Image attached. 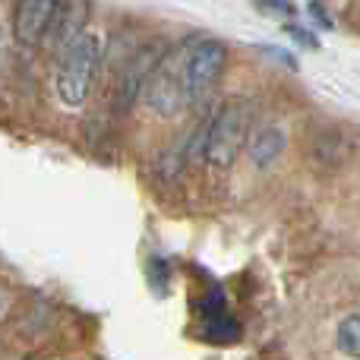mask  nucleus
Instances as JSON below:
<instances>
[{
    "instance_id": "nucleus-1",
    "label": "nucleus",
    "mask_w": 360,
    "mask_h": 360,
    "mask_svg": "<svg viewBox=\"0 0 360 360\" xmlns=\"http://www.w3.org/2000/svg\"><path fill=\"white\" fill-rule=\"evenodd\" d=\"M105 44L95 32H86L70 51L60 54L57 63V98L63 108H82L92 95L95 76H98Z\"/></svg>"
},
{
    "instance_id": "nucleus-2",
    "label": "nucleus",
    "mask_w": 360,
    "mask_h": 360,
    "mask_svg": "<svg viewBox=\"0 0 360 360\" xmlns=\"http://www.w3.org/2000/svg\"><path fill=\"white\" fill-rule=\"evenodd\" d=\"M247 127H250V105L243 98H224L218 111L212 114L209 127H205V165L212 168H231L240 155L243 143H247Z\"/></svg>"
},
{
    "instance_id": "nucleus-3",
    "label": "nucleus",
    "mask_w": 360,
    "mask_h": 360,
    "mask_svg": "<svg viewBox=\"0 0 360 360\" xmlns=\"http://www.w3.org/2000/svg\"><path fill=\"white\" fill-rule=\"evenodd\" d=\"M184 60H186V41L174 44L168 54L162 57L152 76L143 86V98L149 105V111H155L158 117H177L190 98H186V79H184Z\"/></svg>"
},
{
    "instance_id": "nucleus-4",
    "label": "nucleus",
    "mask_w": 360,
    "mask_h": 360,
    "mask_svg": "<svg viewBox=\"0 0 360 360\" xmlns=\"http://www.w3.org/2000/svg\"><path fill=\"white\" fill-rule=\"evenodd\" d=\"M224 67H228V44H224L221 38H196V41H186L184 79H186V98H190V105L202 101L205 95L218 86Z\"/></svg>"
},
{
    "instance_id": "nucleus-5",
    "label": "nucleus",
    "mask_w": 360,
    "mask_h": 360,
    "mask_svg": "<svg viewBox=\"0 0 360 360\" xmlns=\"http://www.w3.org/2000/svg\"><path fill=\"white\" fill-rule=\"evenodd\" d=\"M57 6H60V0H16V6H13V38L22 48L48 44Z\"/></svg>"
},
{
    "instance_id": "nucleus-6",
    "label": "nucleus",
    "mask_w": 360,
    "mask_h": 360,
    "mask_svg": "<svg viewBox=\"0 0 360 360\" xmlns=\"http://www.w3.org/2000/svg\"><path fill=\"white\" fill-rule=\"evenodd\" d=\"M86 19H89V0H60L57 6L54 25H51L48 44H54L57 51H70L82 35H86Z\"/></svg>"
},
{
    "instance_id": "nucleus-7",
    "label": "nucleus",
    "mask_w": 360,
    "mask_h": 360,
    "mask_svg": "<svg viewBox=\"0 0 360 360\" xmlns=\"http://www.w3.org/2000/svg\"><path fill=\"white\" fill-rule=\"evenodd\" d=\"M285 146H288V133L281 130L278 124H262L259 130L247 139V155H250V162H253L256 168L266 171L281 158Z\"/></svg>"
},
{
    "instance_id": "nucleus-8",
    "label": "nucleus",
    "mask_w": 360,
    "mask_h": 360,
    "mask_svg": "<svg viewBox=\"0 0 360 360\" xmlns=\"http://www.w3.org/2000/svg\"><path fill=\"white\" fill-rule=\"evenodd\" d=\"M338 351L360 360V313H351L338 323Z\"/></svg>"
},
{
    "instance_id": "nucleus-9",
    "label": "nucleus",
    "mask_w": 360,
    "mask_h": 360,
    "mask_svg": "<svg viewBox=\"0 0 360 360\" xmlns=\"http://www.w3.org/2000/svg\"><path fill=\"white\" fill-rule=\"evenodd\" d=\"M256 6H259L262 13H269V16H275V19L297 16V6H294L291 0H256Z\"/></svg>"
},
{
    "instance_id": "nucleus-10",
    "label": "nucleus",
    "mask_w": 360,
    "mask_h": 360,
    "mask_svg": "<svg viewBox=\"0 0 360 360\" xmlns=\"http://www.w3.org/2000/svg\"><path fill=\"white\" fill-rule=\"evenodd\" d=\"M285 32L291 38H297V44H304V48H310V51H316L319 48V38L313 35L310 29H304V25H297V22H285Z\"/></svg>"
},
{
    "instance_id": "nucleus-11",
    "label": "nucleus",
    "mask_w": 360,
    "mask_h": 360,
    "mask_svg": "<svg viewBox=\"0 0 360 360\" xmlns=\"http://www.w3.org/2000/svg\"><path fill=\"white\" fill-rule=\"evenodd\" d=\"M307 10H310V19H313V22H319L323 29H332V25H335V22L329 19V13H326V6L319 4V0H310V4H307Z\"/></svg>"
},
{
    "instance_id": "nucleus-12",
    "label": "nucleus",
    "mask_w": 360,
    "mask_h": 360,
    "mask_svg": "<svg viewBox=\"0 0 360 360\" xmlns=\"http://www.w3.org/2000/svg\"><path fill=\"white\" fill-rule=\"evenodd\" d=\"M259 51H262V54H266V57H275V60H278V63H285L288 70H297V60H294L291 54H285V51H281V48H266V44H259Z\"/></svg>"
}]
</instances>
